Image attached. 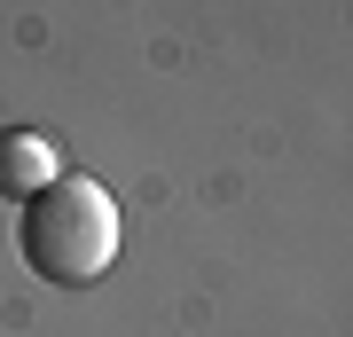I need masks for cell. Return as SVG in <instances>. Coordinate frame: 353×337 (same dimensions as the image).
<instances>
[{
  "instance_id": "cell-1",
  "label": "cell",
  "mask_w": 353,
  "mask_h": 337,
  "mask_svg": "<svg viewBox=\"0 0 353 337\" xmlns=\"http://www.w3.org/2000/svg\"><path fill=\"white\" fill-rule=\"evenodd\" d=\"M16 251L39 283L87 290L118 259V196L87 173H55L39 196L16 204Z\"/></svg>"
},
{
  "instance_id": "cell-2",
  "label": "cell",
  "mask_w": 353,
  "mask_h": 337,
  "mask_svg": "<svg viewBox=\"0 0 353 337\" xmlns=\"http://www.w3.org/2000/svg\"><path fill=\"white\" fill-rule=\"evenodd\" d=\"M48 181H55V141L39 134V125H0V196L24 204Z\"/></svg>"
}]
</instances>
